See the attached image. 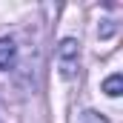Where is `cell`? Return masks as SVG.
<instances>
[{
  "instance_id": "277c9868",
  "label": "cell",
  "mask_w": 123,
  "mask_h": 123,
  "mask_svg": "<svg viewBox=\"0 0 123 123\" xmlns=\"http://www.w3.org/2000/svg\"><path fill=\"white\" fill-rule=\"evenodd\" d=\"M77 123H109V120H106L103 115H97V112L89 109V112H83V115H80V120H77Z\"/></svg>"
},
{
  "instance_id": "7a4b0ae2",
  "label": "cell",
  "mask_w": 123,
  "mask_h": 123,
  "mask_svg": "<svg viewBox=\"0 0 123 123\" xmlns=\"http://www.w3.org/2000/svg\"><path fill=\"white\" fill-rule=\"evenodd\" d=\"M14 55H17L14 40L12 37H0V69H9L12 60H14Z\"/></svg>"
},
{
  "instance_id": "5b68a950",
  "label": "cell",
  "mask_w": 123,
  "mask_h": 123,
  "mask_svg": "<svg viewBox=\"0 0 123 123\" xmlns=\"http://www.w3.org/2000/svg\"><path fill=\"white\" fill-rule=\"evenodd\" d=\"M117 31V26L112 23V20H103V26H100V37H112Z\"/></svg>"
},
{
  "instance_id": "3957f363",
  "label": "cell",
  "mask_w": 123,
  "mask_h": 123,
  "mask_svg": "<svg viewBox=\"0 0 123 123\" xmlns=\"http://www.w3.org/2000/svg\"><path fill=\"white\" fill-rule=\"evenodd\" d=\"M103 92L109 94V97H117V94L123 92V74H117V72L109 74V77L103 80Z\"/></svg>"
},
{
  "instance_id": "6da1fadb",
  "label": "cell",
  "mask_w": 123,
  "mask_h": 123,
  "mask_svg": "<svg viewBox=\"0 0 123 123\" xmlns=\"http://www.w3.org/2000/svg\"><path fill=\"white\" fill-rule=\"evenodd\" d=\"M77 60H80V43L74 37H63L57 46V66H60V74L66 80L77 74Z\"/></svg>"
}]
</instances>
